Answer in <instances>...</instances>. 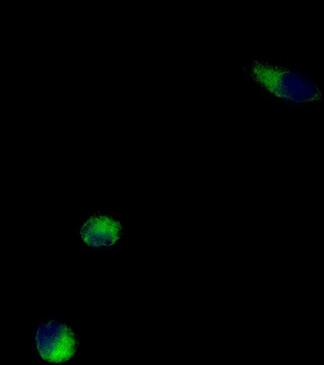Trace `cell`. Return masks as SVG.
<instances>
[{
	"instance_id": "obj_1",
	"label": "cell",
	"mask_w": 324,
	"mask_h": 365,
	"mask_svg": "<svg viewBox=\"0 0 324 365\" xmlns=\"http://www.w3.org/2000/svg\"><path fill=\"white\" fill-rule=\"evenodd\" d=\"M64 317H41L28 325V339L38 364H79L80 336L78 321Z\"/></svg>"
},
{
	"instance_id": "obj_2",
	"label": "cell",
	"mask_w": 324,
	"mask_h": 365,
	"mask_svg": "<svg viewBox=\"0 0 324 365\" xmlns=\"http://www.w3.org/2000/svg\"><path fill=\"white\" fill-rule=\"evenodd\" d=\"M246 73L256 86L281 103L293 107L318 105L323 102V91L313 79L301 72L254 60L246 67Z\"/></svg>"
},
{
	"instance_id": "obj_3",
	"label": "cell",
	"mask_w": 324,
	"mask_h": 365,
	"mask_svg": "<svg viewBox=\"0 0 324 365\" xmlns=\"http://www.w3.org/2000/svg\"><path fill=\"white\" fill-rule=\"evenodd\" d=\"M83 210L74 230L83 251L110 257L130 244L129 222L117 217L113 206L93 203Z\"/></svg>"
}]
</instances>
